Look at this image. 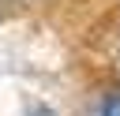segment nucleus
<instances>
[{
	"mask_svg": "<svg viewBox=\"0 0 120 116\" xmlns=\"http://www.w3.org/2000/svg\"><path fill=\"white\" fill-rule=\"evenodd\" d=\"M90 116H120V94H109V97H101V101H98V109H94Z\"/></svg>",
	"mask_w": 120,
	"mask_h": 116,
	"instance_id": "nucleus-1",
	"label": "nucleus"
}]
</instances>
